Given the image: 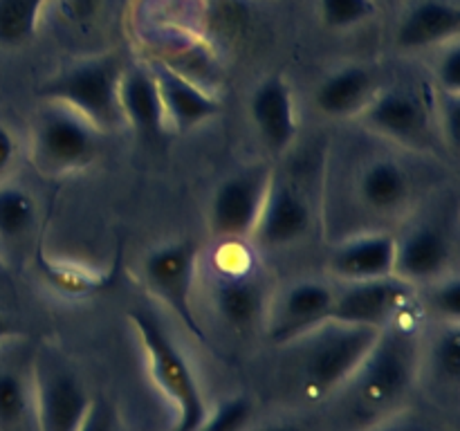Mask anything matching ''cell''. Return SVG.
<instances>
[{"label": "cell", "instance_id": "d6986e66", "mask_svg": "<svg viewBox=\"0 0 460 431\" xmlns=\"http://www.w3.org/2000/svg\"><path fill=\"white\" fill-rule=\"evenodd\" d=\"M380 85L373 67L346 63L328 72L314 88V108L331 119H350L362 115Z\"/></svg>", "mask_w": 460, "mask_h": 431}, {"label": "cell", "instance_id": "277c9868", "mask_svg": "<svg viewBox=\"0 0 460 431\" xmlns=\"http://www.w3.org/2000/svg\"><path fill=\"white\" fill-rule=\"evenodd\" d=\"M121 70V61L111 54L85 58L49 76L39 92L45 101L61 103L79 112L99 133H108L126 126L119 108Z\"/></svg>", "mask_w": 460, "mask_h": 431}, {"label": "cell", "instance_id": "ffe728a7", "mask_svg": "<svg viewBox=\"0 0 460 431\" xmlns=\"http://www.w3.org/2000/svg\"><path fill=\"white\" fill-rule=\"evenodd\" d=\"M359 202L373 214H398L413 196V180L407 166L389 155L368 160L355 182Z\"/></svg>", "mask_w": 460, "mask_h": 431}, {"label": "cell", "instance_id": "3957f363", "mask_svg": "<svg viewBox=\"0 0 460 431\" xmlns=\"http://www.w3.org/2000/svg\"><path fill=\"white\" fill-rule=\"evenodd\" d=\"M128 321L142 344L153 382L175 411V427L171 431H198L211 407L184 350L151 310H130Z\"/></svg>", "mask_w": 460, "mask_h": 431}, {"label": "cell", "instance_id": "7a4b0ae2", "mask_svg": "<svg viewBox=\"0 0 460 431\" xmlns=\"http://www.w3.org/2000/svg\"><path fill=\"white\" fill-rule=\"evenodd\" d=\"M382 330L326 321L281 346L286 377L305 404H328L353 377Z\"/></svg>", "mask_w": 460, "mask_h": 431}, {"label": "cell", "instance_id": "6da1fadb", "mask_svg": "<svg viewBox=\"0 0 460 431\" xmlns=\"http://www.w3.org/2000/svg\"><path fill=\"white\" fill-rule=\"evenodd\" d=\"M425 337L404 312L382 328L364 362L328 404L335 407L344 431H376L402 418L409 398L420 384Z\"/></svg>", "mask_w": 460, "mask_h": 431}, {"label": "cell", "instance_id": "7c38bea8", "mask_svg": "<svg viewBox=\"0 0 460 431\" xmlns=\"http://www.w3.org/2000/svg\"><path fill=\"white\" fill-rule=\"evenodd\" d=\"M250 117L261 142L274 155H283L295 146L299 135V115L295 92L286 76L272 75L256 84L250 97Z\"/></svg>", "mask_w": 460, "mask_h": 431}, {"label": "cell", "instance_id": "1f68e13d", "mask_svg": "<svg viewBox=\"0 0 460 431\" xmlns=\"http://www.w3.org/2000/svg\"><path fill=\"white\" fill-rule=\"evenodd\" d=\"M245 431H322V427L305 416L281 413V416H272L263 422L252 420Z\"/></svg>", "mask_w": 460, "mask_h": 431}, {"label": "cell", "instance_id": "836d02e7", "mask_svg": "<svg viewBox=\"0 0 460 431\" xmlns=\"http://www.w3.org/2000/svg\"><path fill=\"white\" fill-rule=\"evenodd\" d=\"M18 155V142L16 135L9 130L7 124L0 121V182H4V178L12 171L13 162H16Z\"/></svg>", "mask_w": 460, "mask_h": 431}, {"label": "cell", "instance_id": "5b68a950", "mask_svg": "<svg viewBox=\"0 0 460 431\" xmlns=\"http://www.w3.org/2000/svg\"><path fill=\"white\" fill-rule=\"evenodd\" d=\"M99 133L79 112L45 101L31 128V160L45 175H67L84 171L97 160Z\"/></svg>", "mask_w": 460, "mask_h": 431}, {"label": "cell", "instance_id": "8fae6325", "mask_svg": "<svg viewBox=\"0 0 460 431\" xmlns=\"http://www.w3.org/2000/svg\"><path fill=\"white\" fill-rule=\"evenodd\" d=\"M358 119H362L371 133L402 146L416 148L429 142V112L411 90H377Z\"/></svg>", "mask_w": 460, "mask_h": 431}, {"label": "cell", "instance_id": "4dcf8cb0", "mask_svg": "<svg viewBox=\"0 0 460 431\" xmlns=\"http://www.w3.org/2000/svg\"><path fill=\"white\" fill-rule=\"evenodd\" d=\"M79 431H124L119 420V413L108 400L93 398L84 425Z\"/></svg>", "mask_w": 460, "mask_h": 431}, {"label": "cell", "instance_id": "e0dca14e", "mask_svg": "<svg viewBox=\"0 0 460 431\" xmlns=\"http://www.w3.org/2000/svg\"><path fill=\"white\" fill-rule=\"evenodd\" d=\"M460 7L454 0H418L400 16L394 43L402 52L443 48L458 40Z\"/></svg>", "mask_w": 460, "mask_h": 431}, {"label": "cell", "instance_id": "9c48e42d", "mask_svg": "<svg viewBox=\"0 0 460 431\" xmlns=\"http://www.w3.org/2000/svg\"><path fill=\"white\" fill-rule=\"evenodd\" d=\"M411 296V283L402 281L395 274L371 278V281L344 283L341 287H335V299H332L328 321L382 330L400 314L407 312Z\"/></svg>", "mask_w": 460, "mask_h": 431}, {"label": "cell", "instance_id": "d590c367", "mask_svg": "<svg viewBox=\"0 0 460 431\" xmlns=\"http://www.w3.org/2000/svg\"><path fill=\"white\" fill-rule=\"evenodd\" d=\"M398 420L400 418H395L394 422H389V425H385V427H380V429H376V431H422V429H416V427H402V425H398Z\"/></svg>", "mask_w": 460, "mask_h": 431}, {"label": "cell", "instance_id": "8992f818", "mask_svg": "<svg viewBox=\"0 0 460 431\" xmlns=\"http://www.w3.org/2000/svg\"><path fill=\"white\" fill-rule=\"evenodd\" d=\"M30 380L36 431H79L94 395L67 357L52 348L39 350Z\"/></svg>", "mask_w": 460, "mask_h": 431}, {"label": "cell", "instance_id": "7402d4cb", "mask_svg": "<svg viewBox=\"0 0 460 431\" xmlns=\"http://www.w3.org/2000/svg\"><path fill=\"white\" fill-rule=\"evenodd\" d=\"M429 377L438 389L456 391L460 382V323H440L434 339L422 348V377Z\"/></svg>", "mask_w": 460, "mask_h": 431}, {"label": "cell", "instance_id": "52a82bcc", "mask_svg": "<svg viewBox=\"0 0 460 431\" xmlns=\"http://www.w3.org/2000/svg\"><path fill=\"white\" fill-rule=\"evenodd\" d=\"M272 178L274 169L265 164L247 166L225 178L209 200L207 223L211 233L223 242H241L254 236Z\"/></svg>", "mask_w": 460, "mask_h": 431}, {"label": "cell", "instance_id": "d6a6232c", "mask_svg": "<svg viewBox=\"0 0 460 431\" xmlns=\"http://www.w3.org/2000/svg\"><path fill=\"white\" fill-rule=\"evenodd\" d=\"M440 133L449 146L456 148L460 139V97L443 94V112H440Z\"/></svg>", "mask_w": 460, "mask_h": 431}, {"label": "cell", "instance_id": "5bb4252c", "mask_svg": "<svg viewBox=\"0 0 460 431\" xmlns=\"http://www.w3.org/2000/svg\"><path fill=\"white\" fill-rule=\"evenodd\" d=\"M313 227V207L296 184L279 180L274 173L256 224V241L265 247H288L308 236Z\"/></svg>", "mask_w": 460, "mask_h": 431}, {"label": "cell", "instance_id": "30bf717a", "mask_svg": "<svg viewBox=\"0 0 460 431\" xmlns=\"http://www.w3.org/2000/svg\"><path fill=\"white\" fill-rule=\"evenodd\" d=\"M335 287L323 281H296L288 286L265 312V335L277 348L308 335L317 326L331 319Z\"/></svg>", "mask_w": 460, "mask_h": 431}, {"label": "cell", "instance_id": "4316f807", "mask_svg": "<svg viewBox=\"0 0 460 431\" xmlns=\"http://www.w3.org/2000/svg\"><path fill=\"white\" fill-rule=\"evenodd\" d=\"M252 402L243 395L220 402L216 409H209V416L198 431H245L252 422Z\"/></svg>", "mask_w": 460, "mask_h": 431}, {"label": "cell", "instance_id": "603a6c76", "mask_svg": "<svg viewBox=\"0 0 460 431\" xmlns=\"http://www.w3.org/2000/svg\"><path fill=\"white\" fill-rule=\"evenodd\" d=\"M36 431L31 380L16 368H0V431Z\"/></svg>", "mask_w": 460, "mask_h": 431}, {"label": "cell", "instance_id": "44dd1931", "mask_svg": "<svg viewBox=\"0 0 460 431\" xmlns=\"http://www.w3.org/2000/svg\"><path fill=\"white\" fill-rule=\"evenodd\" d=\"M119 108L124 124L133 126L139 133L160 135L166 130L160 88L151 66H124L119 79Z\"/></svg>", "mask_w": 460, "mask_h": 431}, {"label": "cell", "instance_id": "e575fe53", "mask_svg": "<svg viewBox=\"0 0 460 431\" xmlns=\"http://www.w3.org/2000/svg\"><path fill=\"white\" fill-rule=\"evenodd\" d=\"M18 335H21V328H18V323L13 321L12 317H7V314L0 312V346L9 344V341L16 339Z\"/></svg>", "mask_w": 460, "mask_h": 431}, {"label": "cell", "instance_id": "83f0119b", "mask_svg": "<svg viewBox=\"0 0 460 431\" xmlns=\"http://www.w3.org/2000/svg\"><path fill=\"white\" fill-rule=\"evenodd\" d=\"M40 269H43L45 278L52 283L57 290L67 292V295H85V292L94 290L99 286V278L93 277L85 269L70 268L63 263H52V260H40Z\"/></svg>", "mask_w": 460, "mask_h": 431}, {"label": "cell", "instance_id": "f546056e", "mask_svg": "<svg viewBox=\"0 0 460 431\" xmlns=\"http://www.w3.org/2000/svg\"><path fill=\"white\" fill-rule=\"evenodd\" d=\"M440 54L436 58L434 76L438 90L449 97H460V45L458 40L438 48Z\"/></svg>", "mask_w": 460, "mask_h": 431}, {"label": "cell", "instance_id": "ba28073f", "mask_svg": "<svg viewBox=\"0 0 460 431\" xmlns=\"http://www.w3.org/2000/svg\"><path fill=\"white\" fill-rule=\"evenodd\" d=\"M198 272V247L189 241H171L153 247L142 260V278L148 290L189 328L202 337L193 312V286Z\"/></svg>", "mask_w": 460, "mask_h": 431}, {"label": "cell", "instance_id": "ac0fdd59", "mask_svg": "<svg viewBox=\"0 0 460 431\" xmlns=\"http://www.w3.org/2000/svg\"><path fill=\"white\" fill-rule=\"evenodd\" d=\"M214 305L225 323L234 330H252L263 326L268 312L265 286L250 263L241 268H220L214 283Z\"/></svg>", "mask_w": 460, "mask_h": 431}, {"label": "cell", "instance_id": "cb8c5ba5", "mask_svg": "<svg viewBox=\"0 0 460 431\" xmlns=\"http://www.w3.org/2000/svg\"><path fill=\"white\" fill-rule=\"evenodd\" d=\"M54 0H0V48L16 49L36 36L45 9Z\"/></svg>", "mask_w": 460, "mask_h": 431}, {"label": "cell", "instance_id": "4fadbf2b", "mask_svg": "<svg viewBox=\"0 0 460 431\" xmlns=\"http://www.w3.org/2000/svg\"><path fill=\"white\" fill-rule=\"evenodd\" d=\"M151 70L160 88L166 128L189 133L220 115L223 106L218 97L178 67L171 63H153Z\"/></svg>", "mask_w": 460, "mask_h": 431}, {"label": "cell", "instance_id": "d4e9b609", "mask_svg": "<svg viewBox=\"0 0 460 431\" xmlns=\"http://www.w3.org/2000/svg\"><path fill=\"white\" fill-rule=\"evenodd\" d=\"M36 200L18 184L0 182V242H18L34 229Z\"/></svg>", "mask_w": 460, "mask_h": 431}, {"label": "cell", "instance_id": "484cf974", "mask_svg": "<svg viewBox=\"0 0 460 431\" xmlns=\"http://www.w3.org/2000/svg\"><path fill=\"white\" fill-rule=\"evenodd\" d=\"M377 13L376 0H317V16L332 31H349Z\"/></svg>", "mask_w": 460, "mask_h": 431}, {"label": "cell", "instance_id": "9a60e30c", "mask_svg": "<svg viewBox=\"0 0 460 431\" xmlns=\"http://www.w3.org/2000/svg\"><path fill=\"white\" fill-rule=\"evenodd\" d=\"M452 256L454 251L447 233L436 224H420L395 242L394 274L411 283L413 287L418 283L431 286L452 272Z\"/></svg>", "mask_w": 460, "mask_h": 431}, {"label": "cell", "instance_id": "2e32d148", "mask_svg": "<svg viewBox=\"0 0 460 431\" xmlns=\"http://www.w3.org/2000/svg\"><path fill=\"white\" fill-rule=\"evenodd\" d=\"M395 242L389 232H362L332 247L328 269L341 283L391 277L395 269Z\"/></svg>", "mask_w": 460, "mask_h": 431}, {"label": "cell", "instance_id": "f1b7e54d", "mask_svg": "<svg viewBox=\"0 0 460 431\" xmlns=\"http://www.w3.org/2000/svg\"><path fill=\"white\" fill-rule=\"evenodd\" d=\"M431 308L438 314L440 323H458L460 321V278L449 272L447 277L431 283Z\"/></svg>", "mask_w": 460, "mask_h": 431}]
</instances>
